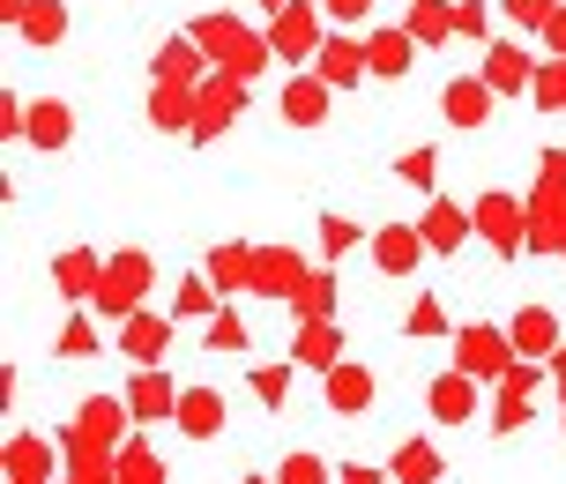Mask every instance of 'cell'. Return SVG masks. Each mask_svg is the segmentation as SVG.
<instances>
[{"label":"cell","instance_id":"cell-1","mask_svg":"<svg viewBox=\"0 0 566 484\" xmlns=\"http://www.w3.org/2000/svg\"><path fill=\"white\" fill-rule=\"evenodd\" d=\"M507 350H514V336H500V328H462L454 336V358H462V372H478V380L507 372Z\"/></svg>","mask_w":566,"mask_h":484},{"label":"cell","instance_id":"cell-2","mask_svg":"<svg viewBox=\"0 0 566 484\" xmlns=\"http://www.w3.org/2000/svg\"><path fill=\"white\" fill-rule=\"evenodd\" d=\"M149 284V261H113L105 276H97V291H90V306H105V314H135V291Z\"/></svg>","mask_w":566,"mask_h":484},{"label":"cell","instance_id":"cell-3","mask_svg":"<svg viewBox=\"0 0 566 484\" xmlns=\"http://www.w3.org/2000/svg\"><path fill=\"white\" fill-rule=\"evenodd\" d=\"M195 38H201V45H209V53H217V60L231 67V83H239V75H254V67H261V45H254V38H247L239 23H201Z\"/></svg>","mask_w":566,"mask_h":484},{"label":"cell","instance_id":"cell-4","mask_svg":"<svg viewBox=\"0 0 566 484\" xmlns=\"http://www.w3.org/2000/svg\"><path fill=\"white\" fill-rule=\"evenodd\" d=\"M424 402H432V418H440V425H462V418H478V372H440Z\"/></svg>","mask_w":566,"mask_h":484},{"label":"cell","instance_id":"cell-5","mask_svg":"<svg viewBox=\"0 0 566 484\" xmlns=\"http://www.w3.org/2000/svg\"><path fill=\"white\" fill-rule=\"evenodd\" d=\"M179 432H187V440H217V432H224V396H217V388H187V396H179Z\"/></svg>","mask_w":566,"mask_h":484},{"label":"cell","instance_id":"cell-6","mask_svg":"<svg viewBox=\"0 0 566 484\" xmlns=\"http://www.w3.org/2000/svg\"><path fill=\"white\" fill-rule=\"evenodd\" d=\"M418 254H424V231H410V224H388L380 239H373V261H380L388 276H402V269H418Z\"/></svg>","mask_w":566,"mask_h":484},{"label":"cell","instance_id":"cell-7","mask_svg":"<svg viewBox=\"0 0 566 484\" xmlns=\"http://www.w3.org/2000/svg\"><path fill=\"white\" fill-rule=\"evenodd\" d=\"M328 90H336V83H321V75H298V83L283 90V113H291V127H321V113H328Z\"/></svg>","mask_w":566,"mask_h":484},{"label":"cell","instance_id":"cell-8","mask_svg":"<svg viewBox=\"0 0 566 484\" xmlns=\"http://www.w3.org/2000/svg\"><path fill=\"white\" fill-rule=\"evenodd\" d=\"M358 75H373V60H366V45H321V83H336V90H350Z\"/></svg>","mask_w":566,"mask_h":484},{"label":"cell","instance_id":"cell-9","mask_svg":"<svg viewBox=\"0 0 566 484\" xmlns=\"http://www.w3.org/2000/svg\"><path fill=\"white\" fill-rule=\"evenodd\" d=\"M410 53H418V38H410V30H380V38L366 45L373 75H410Z\"/></svg>","mask_w":566,"mask_h":484},{"label":"cell","instance_id":"cell-10","mask_svg":"<svg viewBox=\"0 0 566 484\" xmlns=\"http://www.w3.org/2000/svg\"><path fill=\"white\" fill-rule=\"evenodd\" d=\"M418 231H424V246H440V254H454V246L470 239V217H462V209H448V201H432Z\"/></svg>","mask_w":566,"mask_h":484},{"label":"cell","instance_id":"cell-11","mask_svg":"<svg viewBox=\"0 0 566 484\" xmlns=\"http://www.w3.org/2000/svg\"><path fill=\"white\" fill-rule=\"evenodd\" d=\"M484 113H492V83H462V75H454L448 83V119L454 127H484Z\"/></svg>","mask_w":566,"mask_h":484},{"label":"cell","instance_id":"cell-12","mask_svg":"<svg viewBox=\"0 0 566 484\" xmlns=\"http://www.w3.org/2000/svg\"><path fill=\"white\" fill-rule=\"evenodd\" d=\"M127 410H135V418H171V410H179V396H171L165 372H142L135 388H127Z\"/></svg>","mask_w":566,"mask_h":484},{"label":"cell","instance_id":"cell-13","mask_svg":"<svg viewBox=\"0 0 566 484\" xmlns=\"http://www.w3.org/2000/svg\"><path fill=\"white\" fill-rule=\"evenodd\" d=\"M328 402L350 418V410H366V402H373V380L358 366H328Z\"/></svg>","mask_w":566,"mask_h":484},{"label":"cell","instance_id":"cell-14","mask_svg":"<svg viewBox=\"0 0 566 484\" xmlns=\"http://www.w3.org/2000/svg\"><path fill=\"white\" fill-rule=\"evenodd\" d=\"M276 53H313V15H306V0H291L276 15V38H269Z\"/></svg>","mask_w":566,"mask_h":484},{"label":"cell","instance_id":"cell-15","mask_svg":"<svg viewBox=\"0 0 566 484\" xmlns=\"http://www.w3.org/2000/svg\"><path fill=\"white\" fill-rule=\"evenodd\" d=\"M67 119H75V113H67L60 97H45V105L30 113V143H38V149H60V143H67Z\"/></svg>","mask_w":566,"mask_h":484},{"label":"cell","instance_id":"cell-16","mask_svg":"<svg viewBox=\"0 0 566 484\" xmlns=\"http://www.w3.org/2000/svg\"><path fill=\"white\" fill-rule=\"evenodd\" d=\"M396 477L402 484H432V477H440V455H432L424 440H402V448H396Z\"/></svg>","mask_w":566,"mask_h":484},{"label":"cell","instance_id":"cell-17","mask_svg":"<svg viewBox=\"0 0 566 484\" xmlns=\"http://www.w3.org/2000/svg\"><path fill=\"white\" fill-rule=\"evenodd\" d=\"M224 113H239V83H209V90H201L195 135H217V127H224Z\"/></svg>","mask_w":566,"mask_h":484},{"label":"cell","instance_id":"cell-18","mask_svg":"<svg viewBox=\"0 0 566 484\" xmlns=\"http://www.w3.org/2000/svg\"><path fill=\"white\" fill-rule=\"evenodd\" d=\"M484 83H492V90H522V83H530V60L514 53V45H492V67H484Z\"/></svg>","mask_w":566,"mask_h":484},{"label":"cell","instance_id":"cell-19","mask_svg":"<svg viewBox=\"0 0 566 484\" xmlns=\"http://www.w3.org/2000/svg\"><path fill=\"white\" fill-rule=\"evenodd\" d=\"M119 350H127V358H157V350H165V320L135 314V320H127V336H119Z\"/></svg>","mask_w":566,"mask_h":484},{"label":"cell","instance_id":"cell-20","mask_svg":"<svg viewBox=\"0 0 566 484\" xmlns=\"http://www.w3.org/2000/svg\"><path fill=\"white\" fill-rule=\"evenodd\" d=\"M478 224L492 231V246H514V231H522V217H514V201H507V194H492V201L478 209Z\"/></svg>","mask_w":566,"mask_h":484},{"label":"cell","instance_id":"cell-21","mask_svg":"<svg viewBox=\"0 0 566 484\" xmlns=\"http://www.w3.org/2000/svg\"><path fill=\"white\" fill-rule=\"evenodd\" d=\"M514 350H552V314L544 306H530V314L514 320Z\"/></svg>","mask_w":566,"mask_h":484},{"label":"cell","instance_id":"cell-22","mask_svg":"<svg viewBox=\"0 0 566 484\" xmlns=\"http://www.w3.org/2000/svg\"><path fill=\"white\" fill-rule=\"evenodd\" d=\"M440 30H454V8H440V0H418V8H410V38H440Z\"/></svg>","mask_w":566,"mask_h":484},{"label":"cell","instance_id":"cell-23","mask_svg":"<svg viewBox=\"0 0 566 484\" xmlns=\"http://www.w3.org/2000/svg\"><path fill=\"white\" fill-rule=\"evenodd\" d=\"M276 484H328V470H321V455H283Z\"/></svg>","mask_w":566,"mask_h":484},{"label":"cell","instance_id":"cell-24","mask_svg":"<svg viewBox=\"0 0 566 484\" xmlns=\"http://www.w3.org/2000/svg\"><path fill=\"white\" fill-rule=\"evenodd\" d=\"M23 30H30V38H38V45H53V38H60V30H67V23H60V8H53V0H38V8H30V15H23Z\"/></svg>","mask_w":566,"mask_h":484},{"label":"cell","instance_id":"cell-25","mask_svg":"<svg viewBox=\"0 0 566 484\" xmlns=\"http://www.w3.org/2000/svg\"><path fill=\"white\" fill-rule=\"evenodd\" d=\"M500 8H507L514 23H530V30H544L552 15H559V0H500Z\"/></svg>","mask_w":566,"mask_h":484},{"label":"cell","instance_id":"cell-26","mask_svg":"<svg viewBox=\"0 0 566 484\" xmlns=\"http://www.w3.org/2000/svg\"><path fill=\"white\" fill-rule=\"evenodd\" d=\"M321 246H328V254H350V246H358V224H350V217H328V224H321Z\"/></svg>","mask_w":566,"mask_h":484},{"label":"cell","instance_id":"cell-27","mask_svg":"<svg viewBox=\"0 0 566 484\" xmlns=\"http://www.w3.org/2000/svg\"><path fill=\"white\" fill-rule=\"evenodd\" d=\"M60 284H67V291H97V261L67 254V261H60Z\"/></svg>","mask_w":566,"mask_h":484},{"label":"cell","instance_id":"cell-28","mask_svg":"<svg viewBox=\"0 0 566 484\" xmlns=\"http://www.w3.org/2000/svg\"><path fill=\"white\" fill-rule=\"evenodd\" d=\"M8 470H15V477H38V470H45V448H38V440H15V455H8Z\"/></svg>","mask_w":566,"mask_h":484},{"label":"cell","instance_id":"cell-29","mask_svg":"<svg viewBox=\"0 0 566 484\" xmlns=\"http://www.w3.org/2000/svg\"><path fill=\"white\" fill-rule=\"evenodd\" d=\"M254 396L261 402H283V396H291V372H283V366H261L254 372Z\"/></svg>","mask_w":566,"mask_h":484},{"label":"cell","instance_id":"cell-30","mask_svg":"<svg viewBox=\"0 0 566 484\" xmlns=\"http://www.w3.org/2000/svg\"><path fill=\"white\" fill-rule=\"evenodd\" d=\"M298 358H313V366H336V336H328V328H306Z\"/></svg>","mask_w":566,"mask_h":484},{"label":"cell","instance_id":"cell-31","mask_svg":"<svg viewBox=\"0 0 566 484\" xmlns=\"http://www.w3.org/2000/svg\"><path fill=\"white\" fill-rule=\"evenodd\" d=\"M157 75H179V83H187V75H195V45H165V60H157Z\"/></svg>","mask_w":566,"mask_h":484},{"label":"cell","instance_id":"cell-32","mask_svg":"<svg viewBox=\"0 0 566 484\" xmlns=\"http://www.w3.org/2000/svg\"><path fill=\"white\" fill-rule=\"evenodd\" d=\"M209 343H217V350H239V343H247V328H239L231 314H217V320H209Z\"/></svg>","mask_w":566,"mask_h":484},{"label":"cell","instance_id":"cell-33","mask_svg":"<svg viewBox=\"0 0 566 484\" xmlns=\"http://www.w3.org/2000/svg\"><path fill=\"white\" fill-rule=\"evenodd\" d=\"M149 119H157V127H179V97L157 90V97H149Z\"/></svg>","mask_w":566,"mask_h":484},{"label":"cell","instance_id":"cell-34","mask_svg":"<svg viewBox=\"0 0 566 484\" xmlns=\"http://www.w3.org/2000/svg\"><path fill=\"white\" fill-rule=\"evenodd\" d=\"M402 171H410V187H432V149H410Z\"/></svg>","mask_w":566,"mask_h":484},{"label":"cell","instance_id":"cell-35","mask_svg":"<svg viewBox=\"0 0 566 484\" xmlns=\"http://www.w3.org/2000/svg\"><path fill=\"white\" fill-rule=\"evenodd\" d=\"M60 350H67V358H90V350H97V336H90L83 320H75V328H67V336H60Z\"/></svg>","mask_w":566,"mask_h":484},{"label":"cell","instance_id":"cell-36","mask_svg":"<svg viewBox=\"0 0 566 484\" xmlns=\"http://www.w3.org/2000/svg\"><path fill=\"white\" fill-rule=\"evenodd\" d=\"M321 8H328L336 23H366V8H373V0H321Z\"/></svg>","mask_w":566,"mask_h":484},{"label":"cell","instance_id":"cell-37","mask_svg":"<svg viewBox=\"0 0 566 484\" xmlns=\"http://www.w3.org/2000/svg\"><path fill=\"white\" fill-rule=\"evenodd\" d=\"M454 30H470V38L484 30V8H478V0H454Z\"/></svg>","mask_w":566,"mask_h":484},{"label":"cell","instance_id":"cell-38","mask_svg":"<svg viewBox=\"0 0 566 484\" xmlns=\"http://www.w3.org/2000/svg\"><path fill=\"white\" fill-rule=\"evenodd\" d=\"M343 484H380V470H358V462H350V470H343Z\"/></svg>","mask_w":566,"mask_h":484},{"label":"cell","instance_id":"cell-39","mask_svg":"<svg viewBox=\"0 0 566 484\" xmlns=\"http://www.w3.org/2000/svg\"><path fill=\"white\" fill-rule=\"evenodd\" d=\"M544 30H552V45H559V53H566V8H559V15H552V23H544Z\"/></svg>","mask_w":566,"mask_h":484},{"label":"cell","instance_id":"cell-40","mask_svg":"<svg viewBox=\"0 0 566 484\" xmlns=\"http://www.w3.org/2000/svg\"><path fill=\"white\" fill-rule=\"evenodd\" d=\"M269 484H276V477H269Z\"/></svg>","mask_w":566,"mask_h":484}]
</instances>
